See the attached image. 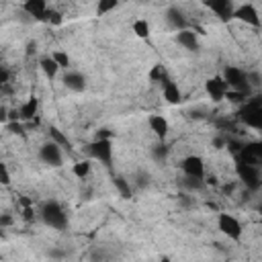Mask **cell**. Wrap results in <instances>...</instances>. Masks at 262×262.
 Returning <instances> with one entry per match:
<instances>
[{"label": "cell", "instance_id": "1", "mask_svg": "<svg viewBox=\"0 0 262 262\" xmlns=\"http://www.w3.org/2000/svg\"><path fill=\"white\" fill-rule=\"evenodd\" d=\"M237 117H239V121H242L244 125L262 131V96L258 94V96L248 98V100L239 106Z\"/></svg>", "mask_w": 262, "mask_h": 262}, {"label": "cell", "instance_id": "2", "mask_svg": "<svg viewBox=\"0 0 262 262\" xmlns=\"http://www.w3.org/2000/svg\"><path fill=\"white\" fill-rule=\"evenodd\" d=\"M41 219L45 225H49L53 229H66L68 227V215L57 201H47L41 207Z\"/></svg>", "mask_w": 262, "mask_h": 262}, {"label": "cell", "instance_id": "3", "mask_svg": "<svg viewBox=\"0 0 262 262\" xmlns=\"http://www.w3.org/2000/svg\"><path fill=\"white\" fill-rule=\"evenodd\" d=\"M235 174H237V178L250 190H258L262 186V174H260V168L258 166H252V164H246V162L235 160Z\"/></svg>", "mask_w": 262, "mask_h": 262}, {"label": "cell", "instance_id": "4", "mask_svg": "<svg viewBox=\"0 0 262 262\" xmlns=\"http://www.w3.org/2000/svg\"><path fill=\"white\" fill-rule=\"evenodd\" d=\"M223 80L227 82L229 90H235V92H244L250 96V82H248V74L235 66H227L223 70Z\"/></svg>", "mask_w": 262, "mask_h": 262}, {"label": "cell", "instance_id": "5", "mask_svg": "<svg viewBox=\"0 0 262 262\" xmlns=\"http://www.w3.org/2000/svg\"><path fill=\"white\" fill-rule=\"evenodd\" d=\"M217 227H219V231L225 235V237H229V239H233V242H237L239 237H242V223L233 217V215H229V213H219V217H217Z\"/></svg>", "mask_w": 262, "mask_h": 262}, {"label": "cell", "instance_id": "6", "mask_svg": "<svg viewBox=\"0 0 262 262\" xmlns=\"http://www.w3.org/2000/svg\"><path fill=\"white\" fill-rule=\"evenodd\" d=\"M88 154L102 162L104 166H111L113 162V141L111 139H94L90 145H88Z\"/></svg>", "mask_w": 262, "mask_h": 262}, {"label": "cell", "instance_id": "7", "mask_svg": "<svg viewBox=\"0 0 262 262\" xmlns=\"http://www.w3.org/2000/svg\"><path fill=\"white\" fill-rule=\"evenodd\" d=\"M39 158L43 164L51 166V168H59L61 162H63V156H61V147L55 143V141H47L41 145L39 149Z\"/></svg>", "mask_w": 262, "mask_h": 262}, {"label": "cell", "instance_id": "8", "mask_svg": "<svg viewBox=\"0 0 262 262\" xmlns=\"http://www.w3.org/2000/svg\"><path fill=\"white\" fill-rule=\"evenodd\" d=\"M205 90H207V94H209V98H211L213 102H221V100L227 96L229 86H227V82L223 80V76H213V78H209V80L205 82Z\"/></svg>", "mask_w": 262, "mask_h": 262}, {"label": "cell", "instance_id": "9", "mask_svg": "<svg viewBox=\"0 0 262 262\" xmlns=\"http://www.w3.org/2000/svg\"><path fill=\"white\" fill-rule=\"evenodd\" d=\"M180 166H182L184 176L205 180V162H203V158H199V156H186Z\"/></svg>", "mask_w": 262, "mask_h": 262}, {"label": "cell", "instance_id": "10", "mask_svg": "<svg viewBox=\"0 0 262 262\" xmlns=\"http://www.w3.org/2000/svg\"><path fill=\"white\" fill-rule=\"evenodd\" d=\"M233 18L242 20V23H248L252 27H260V16H258V10L254 8V4H242L235 8L233 12Z\"/></svg>", "mask_w": 262, "mask_h": 262}, {"label": "cell", "instance_id": "11", "mask_svg": "<svg viewBox=\"0 0 262 262\" xmlns=\"http://www.w3.org/2000/svg\"><path fill=\"white\" fill-rule=\"evenodd\" d=\"M23 10L27 14H31L35 20H47V12H49L45 0H27L23 4Z\"/></svg>", "mask_w": 262, "mask_h": 262}, {"label": "cell", "instance_id": "12", "mask_svg": "<svg viewBox=\"0 0 262 262\" xmlns=\"http://www.w3.org/2000/svg\"><path fill=\"white\" fill-rule=\"evenodd\" d=\"M207 6H209L221 20H229V18H233L235 6L231 4V0H211V2H207Z\"/></svg>", "mask_w": 262, "mask_h": 262}, {"label": "cell", "instance_id": "13", "mask_svg": "<svg viewBox=\"0 0 262 262\" xmlns=\"http://www.w3.org/2000/svg\"><path fill=\"white\" fill-rule=\"evenodd\" d=\"M61 82H63L66 88H70V90H74V92H82V90L86 88V78H84V74H80V72H66Z\"/></svg>", "mask_w": 262, "mask_h": 262}, {"label": "cell", "instance_id": "14", "mask_svg": "<svg viewBox=\"0 0 262 262\" xmlns=\"http://www.w3.org/2000/svg\"><path fill=\"white\" fill-rule=\"evenodd\" d=\"M166 18H168V25H170L172 29H176L178 33H180V31H184V29H186V25H188V20H186L184 12H182L180 8H176V6L168 8V12H166Z\"/></svg>", "mask_w": 262, "mask_h": 262}, {"label": "cell", "instance_id": "15", "mask_svg": "<svg viewBox=\"0 0 262 262\" xmlns=\"http://www.w3.org/2000/svg\"><path fill=\"white\" fill-rule=\"evenodd\" d=\"M147 123H149V129L156 133V137H158L160 141H164L166 135H168V121H166L162 115H151V117L147 119Z\"/></svg>", "mask_w": 262, "mask_h": 262}, {"label": "cell", "instance_id": "16", "mask_svg": "<svg viewBox=\"0 0 262 262\" xmlns=\"http://www.w3.org/2000/svg\"><path fill=\"white\" fill-rule=\"evenodd\" d=\"M176 43H178V45H182V47H184V49H188V51H196V49H199L196 33H194V31H188V29H184V31L176 33Z\"/></svg>", "mask_w": 262, "mask_h": 262}, {"label": "cell", "instance_id": "17", "mask_svg": "<svg viewBox=\"0 0 262 262\" xmlns=\"http://www.w3.org/2000/svg\"><path fill=\"white\" fill-rule=\"evenodd\" d=\"M162 92H164V98H166L170 104L180 102V90H178V86H176L168 76H166L164 82H162Z\"/></svg>", "mask_w": 262, "mask_h": 262}, {"label": "cell", "instance_id": "18", "mask_svg": "<svg viewBox=\"0 0 262 262\" xmlns=\"http://www.w3.org/2000/svg\"><path fill=\"white\" fill-rule=\"evenodd\" d=\"M37 108H39V100H37L35 96H31V98L18 108V115H20L23 121H33L35 115H37Z\"/></svg>", "mask_w": 262, "mask_h": 262}, {"label": "cell", "instance_id": "19", "mask_svg": "<svg viewBox=\"0 0 262 262\" xmlns=\"http://www.w3.org/2000/svg\"><path fill=\"white\" fill-rule=\"evenodd\" d=\"M39 66H41V70H43V74H45L47 78H55V76H57L59 66H57V61H55L51 55H43L41 61H39Z\"/></svg>", "mask_w": 262, "mask_h": 262}, {"label": "cell", "instance_id": "20", "mask_svg": "<svg viewBox=\"0 0 262 262\" xmlns=\"http://www.w3.org/2000/svg\"><path fill=\"white\" fill-rule=\"evenodd\" d=\"M49 135L53 137V141H55L59 147H66L68 151H72V141H70V139H68V137L57 129V127H49Z\"/></svg>", "mask_w": 262, "mask_h": 262}, {"label": "cell", "instance_id": "21", "mask_svg": "<svg viewBox=\"0 0 262 262\" xmlns=\"http://www.w3.org/2000/svg\"><path fill=\"white\" fill-rule=\"evenodd\" d=\"M113 184L117 186V190L121 192L123 199H129V196H131V184H129L123 176H113Z\"/></svg>", "mask_w": 262, "mask_h": 262}, {"label": "cell", "instance_id": "22", "mask_svg": "<svg viewBox=\"0 0 262 262\" xmlns=\"http://www.w3.org/2000/svg\"><path fill=\"white\" fill-rule=\"evenodd\" d=\"M151 158H154L156 162H164V160L168 158V145H166L164 141H158V143L151 147Z\"/></svg>", "mask_w": 262, "mask_h": 262}, {"label": "cell", "instance_id": "23", "mask_svg": "<svg viewBox=\"0 0 262 262\" xmlns=\"http://www.w3.org/2000/svg\"><path fill=\"white\" fill-rule=\"evenodd\" d=\"M133 33L137 37H141V39H147L149 37V25H147V20H143V18L135 20L133 23Z\"/></svg>", "mask_w": 262, "mask_h": 262}, {"label": "cell", "instance_id": "24", "mask_svg": "<svg viewBox=\"0 0 262 262\" xmlns=\"http://www.w3.org/2000/svg\"><path fill=\"white\" fill-rule=\"evenodd\" d=\"M205 184H207V182L201 180V178H190V176H184V178H182V186L188 188V190H203Z\"/></svg>", "mask_w": 262, "mask_h": 262}, {"label": "cell", "instance_id": "25", "mask_svg": "<svg viewBox=\"0 0 262 262\" xmlns=\"http://www.w3.org/2000/svg\"><path fill=\"white\" fill-rule=\"evenodd\" d=\"M72 172H74V176H78V178H86V176L90 174V162H76L74 168H72Z\"/></svg>", "mask_w": 262, "mask_h": 262}, {"label": "cell", "instance_id": "26", "mask_svg": "<svg viewBox=\"0 0 262 262\" xmlns=\"http://www.w3.org/2000/svg\"><path fill=\"white\" fill-rule=\"evenodd\" d=\"M164 78H166L164 66H162V63H156V66L151 68V72H149V80H151V82H164Z\"/></svg>", "mask_w": 262, "mask_h": 262}, {"label": "cell", "instance_id": "27", "mask_svg": "<svg viewBox=\"0 0 262 262\" xmlns=\"http://www.w3.org/2000/svg\"><path fill=\"white\" fill-rule=\"evenodd\" d=\"M117 6H119L117 0H100L98 6H96V12H98V14H106L108 10H115Z\"/></svg>", "mask_w": 262, "mask_h": 262}, {"label": "cell", "instance_id": "28", "mask_svg": "<svg viewBox=\"0 0 262 262\" xmlns=\"http://www.w3.org/2000/svg\"><path fill=\"white\" fill-rule=\"evenodd\" d=\"M225 98H227L229 102H233V104H244V102L248 100V94H244V92H235V90H229Z\"/></svg>", "mask_w": 262, "mask_h": 262}, {"label": "cell", "instance_id": "29", "mask_svg": "<svg viewBox=\"0 0 262 262\" xmlns=\"http://www.w3.org/2000/svg\"><path fill=\"white\" fill-rule=\"evenodd\" d=\"M51 57L57 61L59 68H68V66H70V55H68L66 51H53Z\"/></svg>", "mask_w": 262, "mask_h": 262}, {"label": "cell", "instance_id": "30", "mask_svg": "<svg viewBox=\"0 0 262 262\" xmlns=\"http://www.w3.org/2000/svg\"><path fill=\"white\" fill-rule=\"evenodd\" d=\"M47 20H49V23H53V25H59V23H61V14L49 8V12H47Z\"/></svg>", "mask_w": 262, "mask_h": 262}, {"label": "cell", "instance_id": "31", "mask_svg": "<svg viewBox=\"0 0 262 262\" xmlns=\"http://www.w3.org/2000/svg\"><path fill=\"white\" fill-rule=\"evenodd\" d=\"M111 137H113V131L111 129H98L96 135H94V139H111Z\"/></svg>", "mask_w": 262, "mask_h": 262}, {"label": "cell", "instance_id": "32", "mask_svg": "<svg viewBox=\"0 0 262 262\" xmlns=\"http://www.w3.org/2000/svg\"><path fill=\"white\" fill-rule=\"evenodd\" d=\"M0 174H2V184H10V174H8L6 164H0Z\"/></svg>", "mask_w": 262, "mask_h": 262}, {"label": "cell", "instance_id": "33", "mask_svg": "<svg viewBox=\"0 0 262 262\" xmlns=\"http://www.w3.org/2000/svg\"><path fill=\"white\" fill-rule=\"evenodd\" d=\"M6 129H10L12 133H18V135H23V127H20V123H6Z\"/></svg>", "mask_w": 262, "mask_h": 262}, {"label": "cell", "instance_id": "34", "mask_svg": "<svg viewBox=\"0 0 262 262\" xmlns=\"http://www.w3.org/2000/svg\"><path fill=\"white\" fill-rule=\"evenodd\" d=\"M137 184H139V186H145V184H149V174H145V172H139V174H137Z\"/></svg>", "mask_w": 262, "mask_h": 262}, {"label": "cell", "instance_id": "35", "mask_svg": "<svg viewBox=\"0 0 262 262\" xmlns=\"http://www.w3.org/2000/svg\"><path fill=\"white\" fill-rule=\"evenodd\" d=\"M248 82H250V86H252V84L258 86V84H260V76H258V74H248Z\"/></svg>", "mask_w": 262, "mask_h": 262}, {"label": "cell", "instance_id": "36", "mask_svg": "<svg viewBox=\"0 0 262 262\" xmlns=\"http://www.w3.org/2000/svg\"><path fill=\"white\" fill-rule=\"evenodd\" d=\"M8 76H10V74H8V70H6V68H0V82H2V84H6V82H8Z\"/></svg>", "mask_w": 262, "mask_h": 262}, {"label": "cell", "instance_id": "37", "mask_svg": "<svg viewBox=\"0 0 262 262\" xmlns=\"http://www.w3.org/2000/svg\"><path fill=\"white\" fill-rule=\"evenodd\" d=\"M10 221H12V219H10V215H2V217H0V225H2V227L10 225Z\"/></svg>", "mask_w": 262, "mask_h": 262}, {"label": "cell", "instance_id": "38", "mask_svg": "<svg viewBox=\"0 0 262 262\" xmlns=\"http://www.w3.org/2000/svg\"><path fill=\"white\" fill-rule=\"evenodd\" d=\"M49 256H53V258H63V256H66V252H57V250H51V252H49Z\"/></svg>", "mask_w": 262, "mask_h": 262}, {"label": "cell", "instance_id": "39", "mask_svg": "<svg viewBox=\"0 0 262 262\" xmlns=\"http://www.w3.org/2000/svg\"><path fill=\"white\" fill-rule=\"evenodd\" d=\"M35 47H37V45H35V41H33V43H29V45H27V53H35Z\"/></svg>", "mask_w": 262, "mask_h": 262}, {"label": "cell", "instance_id": "40", "mask_svg": "<svg viewBox=\"0 0 262 262\" xmlns=\"http://www.w3.org/2000/svg\"><path fill=\"white\" fill-rule=\"evenodd\" d=\"M160 262H170V258H166V256H162V258H160Z\"/></svg>", "mask_w": 262, "mask_h": 262}, {"label": "cell", "instance_id": "41", "mask_svg": "<svg viewBox=\"0 0 262 262\" xmlns=\"http://www.w3.org/2000/svg\"><path fill=\"white\" fill-rule=\"evenodd\" d=\"M260 213H262V205H260Z\"/></svg>", "mask_w": 262, "mask_h": 262}]
</instances>
